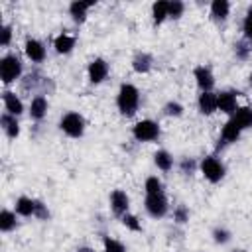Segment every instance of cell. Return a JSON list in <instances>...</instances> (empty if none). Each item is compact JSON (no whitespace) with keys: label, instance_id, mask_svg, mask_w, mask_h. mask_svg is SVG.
I'll return each instance as SVG.
<instances>
[{"label":"cell","instance_id":"6da1fadb","mask_svg":"<svg viewBox=\"0 0 252 252\" xmlns=\"http://www.w3.org/2000/svg\"><path fill=\"white\" fill-rule=\"evenodd\" d=\"M116 106L122 116H134L140 108V91L132 83H122L116 94Z\"/></svg>","mask_w":252,"mask_h":252},{"label":"cell","instance_id":"7a4b0ae2","mask_svg":"<svg viewBox=\"0 0 252 252\" xmlns=\"http://www.w3.org/2000/svg\"><path fill=\"white\" fill-rule=\"evenodd\" d=\"M22 61L16 53H8L0 59V79L4 85H12L14 81H18L22 77Z\"/></svg>","mask_w":252,"mask_h":252},{"label":"cell","instance_id":"3957f363","mask_svg":"<svg viewBox=\"0 0 252 252\" xmlns=\"http://www.w3.org/2000/svg\"><path fill=\"white\" fill-rule=\"evenodd\" d=\"M199 169L203 173V177L211 183H219L222 181L224 173H226V167L224 163L217 158V156H205L201 161H199Z\"/></svg>","mask_w":252,"mask_h":252},{"label":"cell","instance_id":"277c9868","mask_svg":"<svg viewBox=\"0 0 252 252\" xmlns=\"http://www.w3.org/2000/svg\"><path fill=\"white\" fill-rule=\"evenodd\" d=\"M85 126H87V122H85V118L79 114V112H65L63 116H61V120H59V128H61V132L63 134H67L69 138H81L83 134H85Z\"/></svg>","mask_w":252,"mask_h":252},{"label":"cell","instance_id":"5b68a950","mask_svg":"<svg viewBox=\"0 0 252 252\" xmlns=\"http://www.w3.org/2000/svg\"><path fill=\"white\" fill-rule=\"evenodd\" d=\"M144 209L152 219H163L169 213V201L165 193H152V195H146Z\"/></svg>","mask_w":252,"mask_h":252},{"label":"cell","instance_id":"8992f818","mask_svg":"<svg viewBox=\"0 0 252 252\" xmlns=\"http://www.w3.org/2000/svg\"><path fill=\"white\" fill-rule=\"evenodd\" d=\"M132 136L138 142H154L159 138V124L156 120L144 118L132 126Z\"/></svg>","mask_w":252,"mask_h":252},{"label":"cell","instance_id":"52a82bcc","mask_svg":"<svg viewBox=\"0 0 252 252\" xmlns=\"http://www.w3.org/2000/svg\"><path fill=\"white\" fill-rule=\"evenodd\" d=\"M108 73H110V67H108V63H106L102 57L93 59V61L89 63V67H87V75H89V81H91L93 85H100V83L108 77Z\"/></svg>","mask_w":252,"mask_h":252},{"label":"cell","instance_id":"ba28073f","mask_svg":"<svg viewBox=\"0 0 252 252\" xmlns=\"http://www.w3.org/2000/svg\"><path fill=\"white\" fill-rule=\"evenodd\" d=\"M110 209H112V213H114L116 217H120V219L128 213V209H130V197L126 195V191L114 189V191L110 193Z\"/></svg>","mask_w":252,"mask_h":252},{"label":"cell","instance_id":"9c48e42d","mask_svg":"<svg viewBox=\"0 0 252 252\" xmlns=\"http://www.w3.org/2000/svg\"><path fill=\"white\" fill-rule=\"evenodd\" d=\"M193 77H195V83H197V87L201 89V93L213 91V87H215V75H213V71H211L207 65L195 67V69H193Z\"/></svg>","mask_w":252,"mask_h":252},{"label":"cell","instance_id":"30bf717a","mask_svg":"<svg viewBox=\"0 0 252 252\" xmlns=\"http://www.w3.org/2000/svg\"><path fill=\"white\" fill-rule=\"evenodd\" d=\"M24 51H26V57L33 63H41L47 55L45 51V45L39 41V39H33V37H28L26 43H24Z\"/></svg>","mask_w":252,"mask_h":252},{"label":"cell","instance_id":"8fae6325","mask_svg":"<svg viewBox=\"0 0 252 252\" xmlns=\"http://www.w3.org/2000/svg\"><path fill=\"white\" fill-rule=\"evenodd\" d=\"M236 108H238V104H236V93H232V91H220V93H217V110L232 116Z\"/></svg>","mask_w":252,"mask_h":252},{"label":"cell","instance_id":"7c38bea8","mask_svg":"<svg viewBox=\"0 0 252 252\" xmlns=\"http://www.w3.org/2000/svg\"><path fill=\"white\" fill-rule=\"evenodd\" d=\"M2 102H4V112L12 114V116H20L24 112V102L22 98L12 93V91H4L2 93Z\"/></svg>","mask_w":252,"mask_h":252},{"label":"cell","instance_id":"4fadbf2b","mask_svg":"<svg viewBox=\"0 0 252 252\" xmlns=\"http://www.w3.org/2000/svg\"><path fill=\"white\" fill-rule=\"evenodd\" d=\"M197 108L205 116H211L213 112H217V93H213V91L201 93L197 98Z\"/></svg>","mask_w":252,"mask_h":252},{"label":"cell","instance_id":"5bb4252c","mask_svg":"<svg viewBox=\"0 0 252 252\" xmlns=\"http://www.w3.org/2000/svg\"><path fill=\"white\" fill-rule=\"evenodd\" d=\"M47 108H49V102L43 94H35L32 100H30V118L32 120H41L45 114H47Z\"/></svg>","mask_w":252,"mask_h":252},{"label":"cell","instance_id":"9a60e30c","mask_svg":"<svg viewBox=\"0 0 252 252\" xmlns=\"http://www.w3.org/2000/svg\"><path fill=\"white\" fill-rule=\"evenodd\" d=\"M0 126L4 130V134L10 138V140H16L20 136V122H18V116H12L8 112H2L0 116Z\"/></svg>","mask_w":252,"mask_h":252},{"label":"cell","instance_id":"2e32d148","mask_svg":"<svg viewBox=\"0 0 252 252\" xmlns=\"http://www.w3.org/2000/svg\"><path fill=\"white\" fill-rule=\"evenodd\" d=\"M94 6V2H81V0H75L69 4V16L73 18V22L77 24H83L87 20V12L89 8Z\"/></svg>","mask_w":252,"mask_h":252},{"label":"cell","instance_id":"e0dca14e","mask_svg":"<svg viewBox=\"0 0 252 252\" xmlns=\"http://www.w3.org/2000/svg\"><path fill=\"white\" fill-rule=\"evenodd\" d=\"M240 134H242V128H240L232 118H228V120L224 122V126H222V130H220V140H222L224 144H234V142L240 138Z\"/></svg>","mask_w":252,"mask_h":252},{"label":"cell","instance_id":"ac0fdd59","mask_svg":"<svg viewBox=\"0 0 252 252\" xmlns=\"http://www.w3.org/2000/svg\"><path fill=\"white\" fill-rule=\"evenodd\" d=\"M152 65H154V57H152L150 53H146V51L136 53L134 59H132V69H134L138 75H146V73L152 69Z\"/></svg>","mask_w":252,"mask_h":252},{"label":"cell","instance_id":"d6986e66","mask_svg":"<svg viewBox=\"0 0 252 252\" xmlns=\"http://www.w3.org/2000/svg\"><path fill=\"white\" fill-rule=\"evenodd\" d=\"M14 211L20 217H33L35 215V199L26 197V195L18 197L16 199V205H14Z\"/></svg>","mask_w":252,"mask_h":252},{"label":"cell","instance_id":"ffe728a7","mask_svg":"<svg viewBox=\"0 0 252 252\" xmlns=\"http://www.w3.org/2000/svg\"><path fill=\"white\" fill-rule=\"evenodd\" d=\"M169 18V2L167 0H158L152 4V20L156 26L163 24Z\"/></svg>","mask_w":252,"mask_h":252},{"label":"cell","instance_id":"44dd1931","mask_svg":"<svg viewBox=\"0 0 252 252\" xmlns=\"http://www.w3.org/2000/svg\"><path fill=\"white\" fill-rule=\"evenodd\" d=\"M53 47H55V51H57L59 55H67V53H71L73 47H75V37L63 32V33H59V35L53 39Z\"/></svg>","mask_w":252,"mask_h":252},{"label":"cell","instance_id":"7402d4cb","mask_svg":"<svg viewBox=\"0 0 252 252\" xmlns=\"http://www.w3.org/2000/svg\"><path fill=\"white\" fill-rule=\"evenodd\" d=\"M230 118H232L242 130L252 128V108H250V106H238Z\"/></svg>","mask_w":252,"mask_h":252},{"label":"cell","instance_id":"603a6c76","mask_svg":"<svg viewBox=\"0 0 252 252\" xmlns=\"http://www.w3.org/2000/svg\"><path fill=\"white\" fill-rule=\"evenodd\" d=\"M230 14V2L228 0H213L211 2V16L215 20H226Z\"/></svg>","mask_w":252,"mask_h":252},{"label":"cell","instance_id":"cb8c5ba5","mask_svg":"<svg viewBox=\"0 0 252 252\" xmlns=\"http://www.w3.org/2000/svg\"><path fill=\"white\" fill-rule=\"evenodd\" d=\"M154 163H156L158 169L169 171V169L173 167V156H171L167 150H158V152L154 154Z\"/></svg>","mask_w":252,"mask_h":252},{"label":"cell","instance_id":"d4e9b609","mask_svg":"<svg viewBox=\"0 0 252 252\" xmlns=\"http://www.w3.org/2000/svg\"><path fill=\"white\" fill-rule=\"evenodd\" d=\"M14 228H16V211L2 209V213H0V230L2 232H10Z\"/></svg>","mask_w":252,"mask_h":252},{"label":"cell","instance_id":"484cf974","mask_svg":"<svg viewBox=\"0 0 252 252\" xmlns=\"http://www.w3.org/2000/svg\"><path fill=\"white\" fill-rule=\"evenodd\" d=\"M144 189H146V195H152V193H163V183L158 175H150L144 183Z\"/></svg>","mask_w":252,"mask_h":252},{"label":"cell","instance_id":"4316f807","mask_svg":"<svg viewBox=\"0 0 252 252\" xmlns=\"http://www.w3.org/2000/svg\"><path fill=\"white\" fill-rule=\"evenodd\" d=\"M102 248L104 252H126V246L120 240L110 238V236H102Z\"/></svg>","mask_w":252,"mask_h":252},{"label":"cell","instance_id":"83f0119b","mask_svg":"<svg viewBox=\"0 0 252 252\" xmlns=\"http://www.w3.org/2000/svg\"><path fill=\"white\" fill-rule=\"evenodd\" d=\"M183 104L181 102H177V100H169V102H165L163 104V114L165 116H173V118H179L181 114H183Z\"/></svg>","mask_w":252,"mask_h":252},{"label":"cell","instance_id":"f1b7e54d","mask_svg":"<svg viewBox=\"0 0 252 252\" xmlns=\"http://www.w3.org/2000/svg\"><path fill=\"white\" fill-rule=\"evenodd\" d=\"M122 224H124L128 230H132V232H142V222H140V219H138L136 215H132V213H126V215L122 217Z\"/></svg>","mask_w":252,"mask_h":252},{"label":"cell","instance_id":"f546056e","mask_svg":"<svg viewBox=\"0 0 252 252\" xmlns=\"http://www.w3.org/2000/svg\"><path fill=\"white\" fill-rule=\"evenodd\" d=\"M189 217H191V213H189V209H187L185 205H177V207L173 209V220H175L177 224L189 222Z\"/></svg>","mask_w":252,"mask_h":252},{"label":"cell","instance_id":"4dcf8cb0","mask_svg":"<svg viewBox=\"0 0 252 252\" xmlns=\"http://www.w3.org/2000/svg\"><path fill=\"white\" fill-rule=\"evenodd\" d=\"M230 238H232V234H230L228 228H224V226H217V228H213V240H215L217 244H226Z\"/></svg>","mask_w":252,"mask_h":252},{"label":"cell","instance_id":"1f68e13d","mask_svg":"<svg viewBox=\"0 0 252 252\" xmlns=\"http://www.w3.org/2000/svg\"><path fill=\"white\" fill-rule=\"evenodd\" d=\"M250 51H252V45H250L248 39H240V41L234 43V53H236L238 59H246Z\"/></svg>","mask_w":252,"mask_h":252},{"label":"cell","instance_id":"d6a6232c","mask_svg":"<svg viewBox=\"0 0 252 252\" xmlns=\"http://www.w3.org/2000/svg\"><path fill=\"white\" fill-rule=\"evenodd\" d=\"M185 12V4L181 0H171L169 2V18L171 20H179Z\"/></svg>","mask_w":252,"mask_h":252},{"label":"cell","instance_id":"836d02e7","mask_svg":"<svg viewBox=\"0 0 252 252\" xmlns=\"http://www.w3.org/2000/svg\"><path fill=\"white\" fill-rule=\"evenodd\" d=\"M242 30H244V39H248L250 45H252V8H250V10L246 12V16H244Z\"/></svg>","mask_w":252,"mask_h":252},{"label":"cell","instance_id":"e575fe53","mask_svg":"<svg viewBox=\"0 0 252 252\" xmlns=\"http://www.w3.org/2000/svg\"><path fill=\"white\" fill-rule=\"evenodd\" d=\"M0 33H2V37H0V45H2V47H8L10 41H12V26H10V24H2Z\"/></svg>","mask_w":252,"mask_h":252},{"label":"cell","instance_id":"d590c367","mask_svg":"<svg viewBox=\"0 0 252 252\" xmlns=\"http://www.w3.org/2000/svg\"><path fill=\"white\" fill-rule=\"evenodd\" d=\"M199 167V163L193 159V158H185V159H181V163H179V169H181V173H193L195 169Z\"/></svg>","mask_w":252,"mask_h":252},{"label":"cell","instance_id":"8d00e7d4","mask_svg":"<svg viewBox=\"0 0 252 252\" xmlns=\"http://www.w3.org/2000/svg\"><path fill=\"white\" fill-rule=\"evenodd\" d=\"M33 217L39 219V220H47V219H49V209H47V205H43L41 201L35 199V215H33Z\"/></svg>","mask_w":252,"mask_h":252},{"label":"cell","instance_id":"74e56055","mask_svg":"<svg viewBox=\"0 0 252 252\" xmlns=\"http://www.w3.org/2000/svg\"><path fill=\"white\" fill-rule=\"evenodd\" d=\"M77 252H94V248H91V246H79Z\"/></svg>","mask_w":252,"mask_h":252},{"label":"cell","instance_id":"f35d334b","mask_svg":"<svg viewBox=\"0 0 252 252\" xmlns=\"http://www.w3.org/2000/svg\"><path fill=\"white\" fill-rule=\"evenodd\" d=\"M230 252H244L242 248H234V250H230Z\"/></svg>","mask_w":252,"mask_h":252},{"label":"cell","instance_id":"ab89813d","mask_svg":"<svg viewBox=\"0 0 252 252\" xmlns=\"http://www.w3.org/2000/svg\"><path fill=\"white\" fill-rule=\"evenodd\" d=\"M248 83H250V85H252V73H250V75H248Z\"/></svg>","mask_w":252,"mask_h":252}]
</instances>
